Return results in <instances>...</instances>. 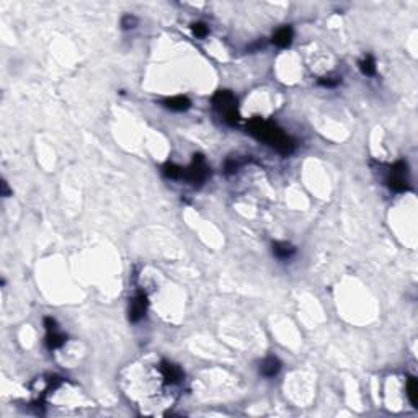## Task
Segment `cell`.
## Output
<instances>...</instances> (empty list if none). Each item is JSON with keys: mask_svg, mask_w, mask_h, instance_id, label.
<instances>
[{"mask_svg": "<svg viewBox=\"0 0 418 418\" xmlns=\"http://www.w3.org/2000/svg\"><path fill=\"white\" fill-rule=\"evenodd\" d=\"M247 129H249L251 136H255L256 139H260V141L268 142L270 146H273L274 149L283 155L293 154L294 149H296V144H294V141L291 137H288L284 134L276 125L261 120V118H253V120L249 123Z\"/></svg>", "mask_w": 418, "mask_h": 418, "instance_id": "1", "label": "cell"}, {"mask_svg": "<svg viewBox=\"0 0 418 418\" xmlns=\"http://www.w3.org/2000/svg\"><path fill=\"white\" fill-rule=\"evenodd\" d=\"M212 103L216 104V108L221 113H224L226 121L229 125H235L239 121V113H237V98L234 97V93L229 92V90H219L216 92V95L212 97Z\"/></svg>", "mask_w": 418, "mask_h": 418, "instance_id": "2", "label": "cell"}, {"mask_svg": "<svg viewBox=\"0 0 418 418\" xmlns=\"http://www.w3.org/2000/svg\"><path fill=\"white\" fill-rule=\"evenodd\" d=\"M405 175H407V164L405 162H397L396 165H392L391 177H389V180H387L389 188L394 189V191H397V193L405 191V189L408 188Z\"/></svg>", "mask_w": 418, "mask_h": 418, "instance_id": "3", "label": "cell"}, {"mask_svg": "<svg viewBox=\"0 0 418 418\" xmlns=\"http://www.w3.org/2000/svg\"><path fill=\"white\" fill-rule=\"evenodd\" d=\"M208 173H209V170L206 167V164H204L203 155H194L193 165L183 173V177L187 178L188 182H191L193 185H201L204 180L208 178Z\"/></svg>", "mask_w": 418, "mask_h": 418, "instance_id": "4", "label": "cell"}, {"mask_svg": "<svg viewBox=\"0 0 418 418\" xmlns=\"http://www.w3.org/2000/svg\"><path fill=\"white\" fill-rule=\"evenodd\" d=\"M146 311H147V296L144 293H139L131 304L129 320L131 322H139L142 317L146 315Z\"/></svg>", "mask_w": 418, "mask_h": 418, "instance_id": "5", "label": "cell"}, {"mask_svg": "<svg viewBox=\"0 0 418 418\" xmlns=\"http://www.w3.org/2000/svg\"><path fill=\"white\" fill-rule=\"evenodd\" d=\"M160 373H162V376L165 379V384H177L182 381V377H183L182 369L172 363H167V361H162V364H160Z\"/></svg>", "mask_w": 418, "mask_h": 418, "instance_id": "6", "label": "cell"}, {"mask_svg": "<svg viewBox=\"0 0 418 418\" xmlns=\"http://www.w3.org/2000/svg\"><path fill=\"white\" fill-rule=\"evenodd\" d=\"M279 369H281V361L278 358H274V356H268V358L261 363L260 373L267 377H273L279 373Z\"/></svg>", "mask_w": 418, "mask_h": 418, "instance_id": "7", "label": "cell"}, {"mask_svg": "<svg viewBox=\"0 0 418 418\" xmlns=\"http://www.w3.org/2000/svg\"><path fill=\"white\" fill-rule=\"evenodd\" d=\"M164 103H165V106H167L168 110H172V111H187L188 108L191 106V102H189L187 97H182V95H178V97L167 98Z\"/></svg>", "mask_w": 418, "mask_h": 418, "instance_id": "8", "label": "cell"}, {"mask_svg": "<svg viewBox=\"0 0 418 418\" xmlns=\"http://www.w3.org/2000/svg\"><path fill=\"white\" fill-rule=\"evenodd\" d=\"M293 41V30L289 26H283L273 35V42L278 47H288Z\"/></svg>", "mask_w": 418, "mask_h": 418, "instance_id": "9", "label": "cell"}, {"mask_svg": "<svg viewBox=\"0 0 418 418\" xmlns=\"http://www.w3.org/2000/svg\"><path fill=\"white\" fill-rule=\"evenodd\" d=\"M273 253L276 255L279 260H288L296 253V249H294L291 244H288V242H274Z\"/></svg>", "mask_w": 418, "mask_h": 418, "instance_id": "10", "label": "cell"}, {"mask_svg": "<svg viewBox=\"0 0 418 418\" xmlns=\"http://www.w3.org/2000/svg\"><path fill=\"white\" fill-rule=\"evenodd\" d=\"M65 343V335L58 334V332H49L46 336V345L49 350H56Z\"/></svg>", "mask_w": 418, "mask_h": 418, "instance_id": "11", "label": "cell"}, {"mask_svg": "<svg viewBox=\"0 0 418 418\" xmlns=\"http://www.w3.org/2000/svg\"><path fill=\"white\" fill-rule=\"evenodd\" d=\"M407 394H408V398H410L412 405L413 407H418L417 403V396H418V384H417V379L415 377H408V382H407Z\"/></svg>", "mask_w": 418, "mask_h": 418, "instance_id": "12", "label": "cell"}, {"mask_svg": "<svg viewBox=\"0 0 418 418\" xmlns=\"http://www.w3.org/2000/svg\"><path fill=\"white\" fill-rule=\"evenodd\" d=\"M359 67H361V72H363L364 75L376 74V63H374V59L371 58V56H366V58L361 61Z\"/></svg>", "mask_w": 418, "mask_h": 418, "instance_id": "13", "label": "cell"}, {"mask_svg": "<svg viewBox=\"0 0 418 418\" xmlns=\"http://www.w3.org/2000/svg\"><path fill=\"white\" fill-rule=\"evenodd\" d=\"M164 175L172 180H177L180 177H183V170L175 164H165L164 165Z\"/></svg>", "mask_w": 418, "mask_h": 418, "instance_id": "14", "label": "cell"}, {"mask_svg": "<svg viewBox=\"0 0 418 418\" xmlns=\"http://www.w3.org/2000/svg\"><path fill=\"white\" fill-rule=\"evenodd\" d=\"M191 30H193V35L194 36H198V38H204L209 33V28H208V25L206 23H193L191 25Z\"/></svg>", "mask_w": 418, "mask_h": 418, "instance_id": "15", "label": "cell"}, {"mask_svg": "<svg viewBox=\"0 0 418 418\" xmlns=\"http://www.w3.org/2000/svg\"><path fill=\"white\" fill-rule=\"evenodd\" d=\"M137 26V18L134 15H125L121 18V28L123 30H132V28Z\"/></svg>", "mask_w": 418, "mask_h": 418, "instance_id": "16", "label": "cell"}, {"mask_svg": "<svg viewBox=\"0 0 418 418\" xmlns=\"http://www.w3.org/2000/svg\"><path fill=\"white\" fill-rule=\"evenodd\" d=\"M341 82L340 77H322L319 79V84L324 85V87H336Z\"/></svg>", "mask_w": 418, "mask_h": 418, "instance_id": "17", "label": "cell"}, {"mask_svg": "<svg viewBox=\"0 0 418 418\" xmlns=\"http://www.w3.org/2000/svg\"><path fill=\"white\" fill-rule=\"evenodd\" d=\"M239 167H240V164L237 162V160L229 159V160H227V162H226V167H224V168H226V173H229V175H230V173H235L237 170H239Z\"/></svg>", "mask_w": 418, "mask_h": 418, "instance_id": "18", "label": "cell"}, {"mask_svg": "<svg viewBox=\"0 0 418 418\" xmlns=\"http://www.w3.org/2000/svg\"><path fill=\"white\" fill-rule=\"evenodd\" d=\"M44 325H46L47 332H56V330H58V322L52 319V317H46V319H44Z\"/></svg>", "mask_w": 418, "mask_h": 418, "instance_id": "19", "label": "cell"}, {"mask_svg": "<svg viewBox=\"0 0 418 418\" xmlns=\"http://www.w3.org/2000/svg\"><path fill=\"white\" fill-rule=\"evenodd\" d=\"M2 194L3 196H8V194H10V189H8V187H7V182H2Z\"/></svg>", "mask_w": 418, "mask_h": 418, "instance_id": "20", "label": "cell"}]
</instances>
